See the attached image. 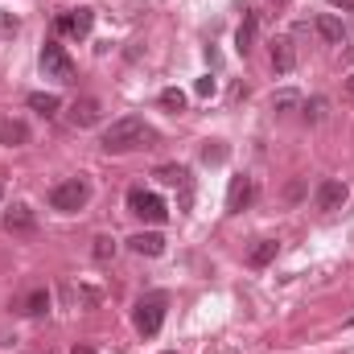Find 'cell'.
I'll return each instance as SVG.
<instances>
[{"mask_svg": "<svg viewBox=\"0 0 354 354\" xmlns=\"http://www.w3.org/2000/svg\"><path fill=\"white\" fill-rule=\"evenodd\" d=\"M149 136H153V132L145 128L140 115H124V120H115V124L103 132V153H132V149H140Z\"/></svg>", "mask_w": 354, "mask_h": 354, "instance_id": "6da1fadb", "label": "cell"}, {"mask_svg": "<svg viewBox=\"0 0 354 354\" xmlns=\"http://www.w3.org/2000/svg\"><path fill=\"white\" fill-rule=\"evenodd\" d=\"M91 202V181L87 177H66L50 189V210L58 214H79L83 206Z\"/></svg>", "mask_w": 354, "mask_h": 354, "instance_id": "7a4b0ae2", "label": "cell"}, {"mask_svg": "<svg viewBox=\"0 0 354 354\" xmlns=\"http://www.w3.org/2000/svg\"><path fill=\"white\" fill-rule=\"evenodd\" d=\"M161 322H165V297L153 292V297H140L136 301V313H132V326L140 338H157L161 334Z\"/></svg>", "mask_w": 354, "mask_h": 354, "instance_id": "3957f363", "label": "cell"}, {"mask_svg": "<svg viewBox=\"0 0 354 354\" xmlns=\"http://www.w3.org/2000/svg\"><path fill=\"white\" fill-rule=\"evenodd\" d=\"M128 214H136V218H145V223H165V218H169V206H165L161 194L132 185V189H128Z\"/></svg>", "mask_w": 354, "mask_h": 354, "instance_id": "277c9868", "label": "cell"}, {"mask_svg": "<svg viewBox=\"0 0 354 354\" xmlns=\"http://www.w3.org/2000/svg\"><path fill=\"white\" fill-rule=\"evenodd\" d=\"M41 75L46 79H58V83H71L75 79V62H71V54L58 41H46L41 46Z\"/></svg>", "mask_w": 354, "mask_h": 354, "instance_id": "5b68a950", "label": "cell"}, {"mask_svg": "<svg viewBox=\"0 0 354 354\" xmlns=\"http://www.w3.org/2000/svg\"><path fill=\"white\" fill-rule=\"evenodd\" d=\"M346 198H351L346 181L326 177V181L317 185V194H313V206H317V210H326V214H334V210H342V206H346Z\"/></svg>", "mask_w": 354, "mask_h": 354, "instance_id": "8992f818", "label": "cell"}, {"mask_svg": "<svg viewBox=\"0 0 354 354\" xmlns=\"http://www.w3.org/2000/svg\"><path fill=\"white\" fill-rule=\"evenodd\" d=\"M4 231H8V235H17V239L37 235V214H33V206H25V202L8 206V210H4Z\"/></svg>", "mask_w": 354, "mask_h": 354, "instance_id": "52a82bcc", "label": "cell"}, {"mask_svg": "<svg viewBox=\"0 0 354 354\" xmlns=\"http://www.w3.org/2000/svg\"><path fill=\"white\" fill-rule=\"evenodd\" d=\"M252 202H256V181H252L248 174L231 177V189H227V214H243Z\"/></svg>", "mask_w": 354, "mask_h": 354, "instance_id": "ba28073f", "label": "cell"}, {"mask_svg": "<svg viewBox=\"0 0 354 354\" xmlns=\"http://www.w3.org/2000/svg\"><path fill=\"white\" fill-rule=\"evenodd\" d=\"M54 29H58V33H71V37H87L91 29H95V12H91V8L62 12V17L54 21Z\"/></svg>", "mask_w": 354, "mask_h": 354, "instance_id": "9c48e42d", "label": "cell"}, {"mask_svg": "<svg viewBox=\"0 0 354 354\" xmlns=\"http://www.w3.org/2000/svg\"><path fill=\"white\" fill-rule=\"evenodd\" d=\"M99 99L95 95H83V99H75L71 103V111H66V120H71V128H95L99 124Z\"/></svg>", "mask_w": 354, "mask_h": 354, "instance_id": "30bf717a", "label": "cell"}, {"mask_svg": "<svg viewBox=\"0 0 354 354\" xmlns=\"http://www.w3.org/2000/svg\"><path fill=\"white\" fill-rule=\"evenodd\" d=\"M157 181H161V185H177V189H181V210L189 206L194 181H189V169H185V165H161V169H157Z\"/></svg>", "mask_w": 354, "mask_h": 354, "instance_id": "8fae6325", "label": "cell"}, {"mask_svg": "<svg viewBox=\"0 0 354 354\" xmlns=\"http://www.w3.org/2000/svg\"><path fill=\"white\" fill-rule=\"evenodd\" d=\"M272 71L276 75H292L297 71V46L288 37H276L272 41Z\"/></svg>", "mask_w": 354, "mask_h": 354, "instance_id": "7c38bea8", "label": "cell"}, {"mask_svg": "<svg viewBox=\"0 0 354 354\" xmlns=\"http://www.w3.org/2000/svg\"><path fill=\"white\" fill-rule=\"evenodd\" d=\"M128 248H132L136 256L157 260V256H165V235H161V231H140V235H132V239H128Z\"/></svg>", "mask_w": 354, "mask_h": 354, "instance_id": "4fadbf2b", "label": "cell"}, {"mask_svg": "<svg viewBox=\"0 0 354 354\" xmlns=\"http://www.w3.org/2000/svg\"><path fill=\"white\" fill-rule=\"evenodd\" d=\"M25 140H29V124L4 115V120H0V145H4V149H21Z\"/></svg>", "mask_w": 354, "mask_h": 354, "instance_id": "5bb4252c", "label": "cell"}, {"mask_svg": "<svg viewBox=\"0 0 354 354\" xmlns=\"http://www.w3.org/2000/svg\"><path fill=\"white\" fill-rule=\"evenodd\" d=\"M256 33H260V17H256V12H243V25L235 29V50H239V54H252Z\"/></svg>", "mask_w": 354, "mask_h": 354, "instance_id": "9a60e30c", "label": "cell"}, {"mask_svg": "<svg viewBox=\"0 0 354 354\" xmlns=\"http://www.w3.org/2000/svg\"><path fill=\"white\" fill-rule=\"evenodd\" d=\"M313 29H317V37H322V41H330V46H338V41H342V21H338L334 12H322V17L313 21Z\"/></svg>", "mask_w": 354, "mask_h": 354, "instance_id": "2e32d148", "label": "cell"}, {"mask_svg": "<svg viewBox=\"0 0 354 354\" xmlns=\"http://www.w3.org/2000/svg\"><path fill=\"white\" fill-rule=\"evenodd\" d=\"M25 103H29V107H33L37 115H46V120H50V115H58V107H62V99H58L54 91H33V95H29Z\"/></svg>", "mask_w": 354, "mask_h": 354, "instance_id": "e0dca14e", "label": "cell"}, {"mask_svg": "<svg viewBox=\"0 0 354 354\" xmlns=\"http://www.w3.org/2000/svg\"><path fill=\"white\" fill-rule=\"evenodd\" d=\"M276 252H280V243H276V239H260V243L248 252V264H252V268H268L272 260H276Z\"/></svg>", "mask_w": 354, "mask_h": 354, "instance_id": "ac0fdd59", "label": "cell"}, {"mask_svg": "<svg viewBox=\"0 0 354 354\" xmlns=\"http://www.w3.org/2000/svg\"><path fill=\"white\" fill-rule=\"evenodd\" d=\"M21 309H25L29 317H41V313L50 309V292H46V288H33V292L21 301Z\"/></svg>", "mask_w": 354, "mask_h": 354, "instance_id": "d6986e66", "label": "cell"}, {"mask_svg": "<svg viewBox=\"0 0 354 354\" xmlns=\"http://www.w3.org/2000/svg\"><path fill=\"white\" fill-rule=\"evenodd\" d=\"M297 107H301V95H297V91H276V95H272V111H276V115H288V111H297Z\"/></svg>", "mask_w": 354, "mask_h": 354, "instance_id": "ffe728a7", "label": "cell"}, {"mask_svg": "<svg viewBox=\"0 0 354 354\" xmlns=\"http://www.w3.org/2000/svg\"><path fill=\"white\" fill-rule=\"evenodd\" d=\"M161 107H165V111H174V115H177V111H185V91H181V87H165V91H161Z\"/></svg>", "mask_w": 354, "mask_h": 354, "instance_id": "44dd1931", "label": "cell"}, {"mask_svg": "<svg viewBox=\"0 0 354 354\" xmlns=\"http://www.w3.org/2000/svg\"><path fill=\"white\" fill-rule=\"evenodd\" d=\"M202 161H206V165H223V161H227V145H223V140H206V145H202Z\"/></svg>", "mask_w": 354, "mask_h": 354, "instance_id": "7402d4cb", "label": "cell"}, {"mask_svg": "<svg viewBox=\"0 0 354 354\" xmlns=\"http://www.w3.org/2000/svg\"><path fill=\"white\" fill-rule=\"evenodd\" d=\"M91 256H95L99 264H107V260L115 256V239H111V235H95V248H91Z\"/></svg>", "mask_w": 354, "mask_h": 354, "instance_id": "603a6c76", "label": "cell"}, {"mask_svg": "<svg viewBox=\"0 0 354 354\" xmlns=\"http://www.w3.org/2000/svg\"><path fill=\"white\" fill-rule=\"evenodd\" d=\"M305 120H309V124H322V120H326V99H309V103H305Z\"/></svg>", "mask_w": 354, "mask_h": 354, "instance_id": "cb8c5ba5", "label": "cell"}, {"mask_svg": "<svg viewBox=\"0 0 354 354\" xmlns=\"http://www.w3.org/2000/svg\"><path fill=\"white\" fill-rule=\"evenodd\" d=\"M12 33H17V17L0 12V37H12Z\"/></svg>", "mask_w": 354, "mask_h": 354, "instance_id": "d4e9b609", "label": "cell"}, {"mask_svg": "<svg viewBox=\"0 0 354 354\" xmlns=\"http://www.w3.org/2000/svg\"><path fill=\"white\" fill-rule=\"evenodd\" d=\"M214 87H218V83H214V79H210V75H206V79H198V83H194V91H198V95H202V99H206V95H214Z\"/></svg>", "mask_w": 354, "mask_h": 354, "instance_id": "484cf974", "label": "cell"}, {"mask_svg": "<svg viewBox=\"0 0 354 354\" xmlns=\"http://www.w3.org/2000/svg\"><path fill=\"white\" fill-rule=\"evenodd\" d=\"M330 8H338V12H354V0H330Z\"/></svg>", "mask_w": 354, "mask_h": 354, "instance_id": "4316f807", "label": "cell"}, {"mask_svg": "<svg viewBox=\"0 0 354 354\" xmlns=\"http://www.w3.org/2000/svg\"><path fill=\"white\" fill-rule=\"evenodd\" d=\"M75 354H99V351H95V346H87V342H83V346H75Z\"/></svg>", "mask_w": 354, "mask_h": 354, "instance_id": "83f0119b", "label": "cell"}, {"mask_svg": "<svg viewBox=\"0 0 354 354\" xmlns=\"http://www.w3.org/2000/svg\"><path fill=\"white\" fill-rule=\"evenodd\" d=\"M346 95H351V99H354V75H351V79H346Z\"/></svg>", "mask_w": 354, "mask_h": 354, "instance_id": "f1b7e54d", "label": "cell"}, {"mask_svg": "<svg viewBox=\"0 0 354 354\" xmlns=\"http://www.w3.org/2000/svg\"><path fill=\"white\" fill-rule=\"evenodd\" d=\"M0 198H4V174H0Z\"/></svg>", "mask_w": 354, "mask_h": 354, "instance_id": "f546056e", "label": "cell"}, {"mask_svg": "<svg viewBox=\"0 0 354 354\" xmlns=\"http://www.w3.org/2000/svg\"><path fill=\"white\" fill-rule=\"evenodd\" d=\"M272 4H292V0H272Z\"/></svg>", "mask_w": 354, "mask_h": 354, "instance_id": "4dcf8cb0", "label": "cell"}, {"mask_svg": "<svg viewBox=\"0 0 354 354\" xmlns=\"http://www.w3.org/2000/svg\"><path fill=\"white\" fill-rule=\"evenodd\" d=\"M165 354H177V351H165Z\"/></svg>", "mask_w": 354, "mask_h": 354, "instance_id": "1f68e13d", "label": "cell"}, {"mask_svg": "<svg viewBox=\"0 0 354 354\" xmlns=\"http://www.w3.org/2000/svg\"><path fill=\"white\" fill-rule=\"evenodd\" d=\"M351 326H354V317H351Z\"/></svg>", "mask_w": 354, "mask_h": 354, "instance_id": "d6a6232c", "label": "cell"}]
</instances>
